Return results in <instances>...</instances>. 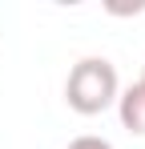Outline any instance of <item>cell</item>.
I'll return each instance as SVG.
<instances>
[{
	"label": "cell",
	"mask_w": 145,
	"mask_h": 149,
	"mask_svg": "<svg viewBox=\"0 0 145 149\" xmlns=\"http://www.w3.org/2000/svg\"><path fill=\"white\" fill-rule=\"evenodd\" d=\"M117 97H121V81H117V69H113L105 56H81L69 69L65 101H69L72 113L97 117V113H105L109 105H117Z\"/></svg>",
	"instance_id": "obj_1"
},
{
	"label": "cell",
	"mask_w": 145,
	"mask_h": 149,
	"mask_svg": "<svg viewBox=\"0 0 145 149\" xmlns=\"http://www.w3.org/2000/svg\"><path fill=\"white\" fill-rule=\"evenodd\" d=\"M117 117H121V125H125L129 133L145 137V89L141 85H129L117 97Z\"/></svg>",
	"instance_id": "obj_2"
},
{
	"label": "cell",
	"mask_w": 145,
	"mask_h": 149,
	"mask_svg": "<svg viewBox=\"0 0 145 149\" xmlns=\"http://www.w3.org/2000/svg\"><path fill=\"white\" fill-rule=\"evenodd\" d=\"M65 149H113L105 137H93V133H85V137H72Z\"/></svg>",
	"instance_id": "obj_3"
},
{
	"label": "cell",
	"mask_w": 145,
	"mask_h": 149,
	"mask_svg": "<svg viewBox=\"0 0 145 149\" xmlns=\"http://www.w3.org/2000/svg\"><path fill=\"white\" fill-rule=\"evenodd\" d=\"M137 85H141V89H145V69H141V81H137Z\"/></svg>",
	"instance_id": "obj_4"
}]
</instances>
